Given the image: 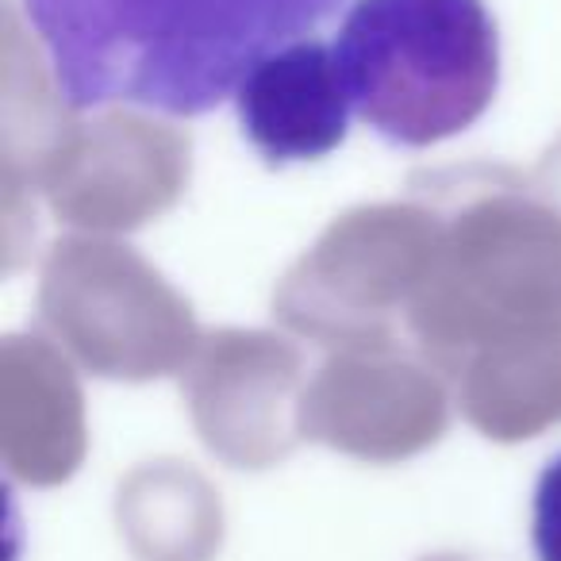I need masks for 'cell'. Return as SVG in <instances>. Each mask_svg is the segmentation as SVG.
Segmentation results:
<instances>
[{
    "label": "cell",
    "mask_w": 561,
    "mask_h": 561,
    "mask_svg": "<svg viewBox=\"0 0 561 561\" xmlns=\"http://www.w3.org/2000/svg\"><path fill=\"white\" fill-rule=\"evenodd\" d=\"M305 358L270 331L224 328L201 339L185 366V400L216 458L270 469L305 438Z\"/></svg>",
    "instance_id": "obj_8"
},
{
    "label": "cell",
    "mask_w": 561,
    "mask_h": 561,
    "mask_svg": "<svg viewBox=\"0 0 561 561\" xmlns=\"http://www.w3.org/2000/svg\"><path fill=\"white\" fill-rule=\"evenodd\" d=\"M530 188H535L538 201H546L561 216V139L546 150L538 170L530 173Z\"/></svg>",
    "instance_id": "obj_14"
},
{
    "label": "cell",
    "mask_w": 561,
    "mask_h": 561,
    "mask_svg": "<svg viewBox=\"0 0 561 561\" xmlns=\"http://www.w3.org/2000/svg\"><path fill=\"white\" fill-rule=\"evenodd\" d=\"M0 454L32 489L78 473L85 458V400L70 362L43 339L12 335L0 346Z\"/></svg>",
    "instance_id": "obj_10"
},
{
    "label": "cell",
    "mask_w": 561,
    "mask_h": 561,
    "mask_svg": "<svg viewBox=\"0 0 561 561\" xmlns=\"http://www.w3.org/2000/svg\"><path fill=\"white\" fill-rule=\"evenodd\" d=\"M423 561H469V558H454V553H443V558H423Z\"/></svg>",
    "instance_id": "obj_15"
},
{
    "label": "cell",
    "mask_w": 561,
    "mask_h": 561,
    "mask_svg": "<svg viewBox=\"0 0 561 561\" xmlns=\"http://www.w3.org/2000/svg\"><path fill=\"white\" fill-rule=\"evenodd\" d=\"M535 553L538 561H561V454L535 484Z\"/></svg>",
    "instance_id": "obj_13"
},
{
    "label": "cell",
    "mask_w": 561,
    "mask_h": 561,
    "mask_svg": "<svg viewBox=\"0 0 561 561\" xmlns=\"http://www.w3.org/2000/svg\"><path fill=\"white\" fill-rule=\"evenodd\" d=\"M351 108L339 50L316 39L265 55L239 85L242 131L273 165L331 154L346 139Z\"/></svg>",
    "instance_id": "obj_9"
},
{
    "label": "cell",
    "mask_w": 561,
    "mask_h": 561,
    "mask_svg": "<svg viewBox=\"0 0 561 561\" xmlns=\"http://www.w3.org/2000/svg\"><path fill=\"white\" fill-rule=\"evenodd\" d=\"M116 519L139 561H211L224 542L216 489L181 461L135 469L119 484Z\"/></svg>",
    "instance_id": "obj_12"
},
{
    "label": "cell",
    "mask_w": 561,
    "mask_h": 561,
    "mask_svg": "<svg viewBox=\"0 0 561 561\" xmlns=\"http://www.w3.org/2000/svg\"><path fill=\"white\" fill-rule=\"evenodd\" d=\"M458 404L492 443H523L561 423V312L484 343L458 369Z\"/></svg>",
    "instance_id": "obj_11"
},
{
    "label": "cell",
    "mask_w": 561,
    "mask_h": 561,
    "mask_svg": "<svg viewBox=\"0 0 561 561\" xmlns=\"http://www.w3.org/2000/svg\"><path fill=\"white\" fill-rule=\"evenodd\" d=\"M70 108L201 116L339 0H24Z\"/></svg>",
    "instance_id": "obj_1"
},
{
    "label": "cell",
    "mask_w": 561,
    "mask_h": 561,
    "mask_svg": "<svg viewBox=\"0 0 561 561\" xmlns=\"http://www.w3.org/2000/svg\"><path fill=\"white\" fill-rule=\"evenodd\" d=\"M443 247L435 204H366L339 216L316 247L280 277L273 316L323 346H362L397 339L427 285Z\"/></svg>",
    "instance_id": "obj_4"
},
{
    "label": "cell",
    "mask_w": 561,
    "mask_h": 561,
    "mask_svg": "<svg viewBox=\"0 0 561 561\" xmlns=\"http://www.w3.org/2000/svg\"><path fill=\"white\" fill-rule=\"evenodd\" d=\"M358 116L397 147H431L484 116L500 39L484 0H358L339 32Z\"/></svg>",
    "instance_id": "obj_3"
},
{
    "label": "cell",
    "mask_w": 561,
    "mask_h": 561,
    "mask_svg": "<svg viewBox=\"0 0 561 561\" xmlns=\"http://www.w3.org/2000/svg\"><path fill=\"white\" fill-rule=\"evenodd\" d=\"M193 147L178 127L139 112L73 119L35 185L62 224L89 234L135 231L181 201Z\"/></svg>",
    "instance_id": "obj_6"
},
{
    "label": "cell",
    "mask_w": 561,
    "mask_h": 561,
    "mask_svg": "<svg viewBox=\"0 0 561 561\" xmlns=\"http://www.w3.org/2000/svg\"><path fill=\"white\" fill-rule=\"evenodd\" d=\"M39 320L81 369L108 381L178 374L201 346L193 308L131 247L73 234L43 262Z\"/></svg>",
    "instance_id": "obj_5"
},
{
    "label": "cell",
    "mask_w": 561,
    "mask_h": 561,
    "mask_svg": "<svg viewBox=\"0 0 561 561\" xmlns=\"http://www.w3.org/2000/svg\"><path fill=\"white\" fill-rule=\"evenodd\" d=\"M435 185L443 247L408 312L415 346L443 374L507 331L561 312V216L530 181L507 170H469Z\"/></svg>",
    "instance_id": "obj_2"
},
{
    "label": "cell",
    "mask_w": 561,
    "mask_h": 561,
    "mask_svg": "<svg viewBox=\"0 0 561 561\" xmlns=\"http://www.w3.org/2000/svg\"><path fill=\"white\" fill-rule=\"evenodd\" d=\"M450 423L443 369L397 339L339 346L305 392V438L358 461H404Z\"/></svg>",
    "instance_id": "obj_7"
}]
</instances>
